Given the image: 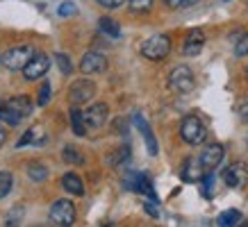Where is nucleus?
<instances>
[{"instance_id": "obj_8", "label": "nucleus", "mask_w": 248, "mask_h": 227, "mask_svg": "<svg viewBox=\"0 0 248 227\" xmlns=\"http://www.w3.org/2000/svg\"><path fill=\"white\" fill-rule=\"evenodd\" d=\"M48 68H50L48 55L34 53L32 59L25 64V68H23V75H25V80H39V77H44L46 73H48Z\"/></svg>"}, {"instance_id": "obj_28", "label": "nucleus", "mask_w": 248, "mask_h": 227, "mask_svg": "<svg viewBox=\"0 0 248 227\" xmlns=\"http://www.w3.org/2000/svg\"><path fill=\"white\" fill-rule=\"evenodd\" d=\"M55 59H57V64H60V68H62V73H64V75H71V71H73V66H71V61H68V57L64 53H60L57 55V57H55Z\"/></svg>"}, {"instance_id": "obj_11", "label": "nucleus", "mask_w": 248, "mask_h": 227, "mask_svg": "<svg viewBox=\"0 0 248 227\" xmlns=\"http://www.w3.org/2000/svg\"><path fill=\"white\" fill-rule=\"evenodd\" d=\"M223 145L221 143H210V145H205V150L201 152V164L205 166V170L207 173H212L214 168L223 161Z\"/></svg>"}, {"instance_id": "obj_1", "label": "nucleus", "mask_w": 248, "mask_h": 227, "mask_svg": "<svg viewBox=\"0 0 248 227\" xmlns=\"http://www.w3.org/2000/svg\"><path fill=\"white\" fill-rule=\"evenodd\" d=\"M32 114V102L28 96H14L0 102V121L7 125H18Z\"/></svg>"}, {"instance_id": "obj_13", "label": "nucleus", "mask_w": 248, "mask_h": 227, "mask_svg": "<svg viewBox=\"0 0 248 227\" xmlns=\"http://www.w3.org/2000/svg\"><path fill=\"white\" fill-rule=\"evenodd\" d=\"M125 186H128L130 191H137V193H146V196L155 198V191H153L151 180H148V177H146L143 173H130L128 177H125Z\"/></svg>"}, {"instance_id": "obj_34", "label": "nucleus", "mask_w": 248, "mask_h": 227, "mask_svg": "<svg viewBox=\"0 0 248 227\" xmlns=\"http://www.w3.org/2000/svg\"><path fill=\"white\" fill-rule=\"evenodd\" d=\"M5 139H7V132H5V128L0 125V145L5 143Z\"/></svg>"}, {"instance_id": "obj_35", "label": "nucleus", "mask_w": 248, "mask_h": 227, "mask_svg": "<svg viewBox=\"0 0 248 227\" xmlns=\"http://www.w3.org/2000/svg\"><path fill=\"white\" fill-rule=\"evenodd\" d=\"M146 212L151 213V216H157V209H155V207H151V204H146Z\"/></svg>"}, {"instance_id": "obj_7", "label": "nucleus", "mask_w": 248, "mask_h": 227, "mask_svg": "<svg viewBox=\"0 0 248 227\" xmlns=\"http://www.w3.org/2000/svg\"><path fill=\"white\" fill-rule=\"evenodd\" d=\"M93 96H96V84L91 82V80H78V82H73L71 89H68V98H71V102L76 107L89 102Z\"/></svg>"}, {"instance_id": "obj_4", "label": "nucleus", "mask_w": 248, "mask_h": 227, "mask_svg": "<svg viewBox=\"0 0 248 227\" xmlns=\"http://www.w3.org/2000/svg\"><path fill=\"white\" fill-rule=\"evenodd\" d=\"M32 55H34V50H32L30 45H16V48H12V50H7V53L2 55L0 61L9 71H23L25 64L32 59Z\"/></svg>"}, {"instance_id": "obj_14", "label": "nucleus", "mask_w": 248, "mask_h": 227, "mask_svg": "<svg viewBox=\"0 0 248 227\" xmlns=\"http://www.w3.org/2000/svg\"><path fill=\"white\" fill-rule=\"evenodd\" d=\"M205 166L201 164V159H187L182 166V180L185 182H201L205 177Z\"/></svg>"}, {"instance_id": "obj_19", "label": "nucleus", "mask_w": 248, "mask_h": 227, "mask_svg": "<svg viewBox=\"0 0 248 227\" xmlns=\"http://www.w3.org/2000/svg\"><path fill=\"white\" fill-rule=\"evenodd\" d=\"M98 28H100V32H105L107 37H112V39H116L121 34L119 23L114 21V18H107V16H103V18L98 21Z\"/></svg>"}, {"instance_id": "obj_31", "label": "nucleus", "mask_w": 248, "mask_h": 227, "mask_svg": "<svg viewBox=\"0 0 248 227\" xmlns=\"http://www.w3.org/2000/svg\"><path fill=\"white\" fill-rule=\"evenodd\" d=\"M98 5H103V7H107V9H116L123 5V0H98Z\"/></svg>"}, {"instance_id": "obj_33", "label": "nucleus", "mask_w": 248, "mask_h": 227, "mask_svg": "<svg viewBox=\"0 0 248 227\" xmlns=\"http://www.w3.org/2000/svg\"><path fill=\"white\" fill-rule=\"evenodd\" d=\"M162 2H164L169 9H178V7H182V2H185V0H162Z\"/></svg>"}, {"instance_id": "obj_30", "label": "nucleus", "mask_w": 248, "mask_h": 227, "mask_svg": "<svg viewBox=\"0 0 248 227\" xmlns=\"http://www.w3.org/2000/svg\"><path fill=\"white\" fill-rule=\"evenodd\" d=\"M78 12V7H76V2H64V5H60V9H57V14L60 16H71V14H76Z\"/></svg>"}, {"instance_id": "obj_27", "label": "nucleus", "mask_w": 248, "mask_h": 227, "mask_svg": "<svg viewBox=\"0 0 248 227\" xmlns=\"http://www.w3.org/2000/svg\"><path fill=\"white\" fill-rule=\"evenodd\" d=\"M153 7V0H130V9L132 12H148Z\"/></svg>"}, {"instance_id": "obj_21", "label": "nucleus", "mask_w": 248, "mask_h": 227, "mask_svg": "<svg viewBox=\"0 0 248 227\" xmlns=\"http://www.w3.org/2000/svg\"><path fill=\"white\" fill-rule=\"evenodd\" d=\"M14 186V177L9 170H0V200L5 196H9V191Z\"/></svg>"}, {"instance_id": "obj_16", "label": "nucleus", "mask_w": 248, "mask_h": 227, "mask_svg": "<svg viewBox=\"0 0 248 227\" xmlns=\"http://www.w3.org/2000/svg\"><path fill=\"white\" fill-rule=\"evenodd\" d=\"M132 121H135L137 128L141 129L143 141H146V145H148V152H151L153 157H155V155H157V141H155V136H153L151 128H148V123L141 118V114H135V116H132Z\"/></svg>"}, {"instance_id": "obj_17", "label": "nucleus", "mask_w": 248, "mask_h": 227, "mask_svg": "<svg viewBox=\"0 0 248 227\" xmlns=\"http://www.w3.org/2000/svg\"><path fill=\"white\" fill-rule=\"evenodd\" d=\"M62 186L68 191V193H73V196H84V184L80 180V175L76 173H66L62 177Z\"/></svg>"}, {"instance_id": "obj_6", "label": "nucleus", "mask_w": 248, "mask_h": 227, "mask_svg": "<svg viewBox=\"0 0 248 227\" xmlns=\"http://www.w3.org/2000/svg\"><path fill=\"white\" fill-rule=\"evenodd\" d=\"M169 86L178 93H189L194 89V73L187 66H175L169 75Z\"/></svg>"}, {"instance_id": "obj_32", "label": "nucleus", "mask_w": 248, "mask_h": 227, "mask_svg": "<svg viewBox=\"0 0 248 227\" xmlns=\"http://www.w3.org/2000/svg\"><path fill=\"white\" fill-rule=\"evenodd\" d=\"M239 118L244 123H248V100H244V102L239 105Z\"/></svg>"}, {"instance_id": "obj_20", "label": "nucleus", "mask_w": 248, "mask_h": 227, "mask_svg": "<svg viewBox=\"0 0 248 227\" xmlns=\"http://www.w3.org/2000/svg\"><path fill=\"white\" fill-rule=\"evenodd\" d=\"M241 213L237 212V209H228V212H223L221 216H218V225H223V227H234V225H239L241 223Z\"/></svg>"}, {"instance_id": "obj_9", "label": "nucleus", "mask_w": 248, "mask_h": 227, "mask_svg": "<svg viewBox=\"0 0 248 227\" xmlns=\"http://www.w3.org/2000/svg\"><path fill=\"white\" fill-rule=\"evenodd\" d=\"M105 68H107L105 55L96 53V50L87 53L82 59H80V71H82L84 75H98V73H105Z\"/></svg>"}, {"instance_id": "obj_26", "label": "nucleus", "mask_w": 248, "mask_h": 227, "mask_svg": "<svg viewBox=\"0 0 248 227\" xmlns=\"http://www.w3.org/2000/svg\"><path fill=\"white\" fill-rule=\"evenodd\" d=\"M48 100H50V84L44 82V84H41V91H39L37 105L39 107H46V105H48Z\"/></svg>"}, {"instance_id": "obj_5", "label": "nucleus", "mask_w": 248, "mask_h": 227, "mask_svg": "<svg viewBox=\"0 0 248 227\" xmlns=\"http://www.w3.org/2000/svg\"><path fill=\"white\" fill-rule=\"evenodd\" d=\"M50 220L60 227H71L76 223V207L71 200H55L50 207Z\"/></svg>"}, {"instance_id": "obj_3", "label": "nucleus", "mask_w": 248, "mask_h": 227, "mask_svg": "<svg viewBox=\"0 0 248 227\" xmlns=\"http://www.w3.org/2000/svg\"><path fill=\"white\" fill-rule=\"evenodd\" d=\"M180 136L187 141L189 145H198L205 141V136H207V129H205L203 121L198 118V116H187L180 125Z\"/></svg>"}, {"instance_id": "obj_25", "label": "nucleus", "mask_w": 248, "mask_h": 227, "mask_svg": "<svg viewBox=\"0 0 248 227\" xmlns=\"http://www.w3.org/2000/svg\"><path fill=\"white\" fill-rule=\"evenodd\" d=\"M64 159H66L68 164H84V157L73 145H66V148H64Z\"/></svg>"}, {"instance_id": "obj_36", "label": "nucleus", "mask_w": 248, "mask_h": 227, "mask_svg": "<svg viewBox=\"0 0 248 227\" xmlns=\"http://www.w3.org/2000/svg\"><path fill=\"white\" fill-rule=\"evenodd\" d=\"M246 77H248V68H246Z\"/></svg>"}, {"instance_id": "obj_12", "label": "nucleus", "mask_w": 248, "mask_h": 227, "mask_svg": "<svg viewBox=\"0 0 248 227\" xmlns=\"http://www.w3.org/2000/svg\"><path fill=\"white\" fill-rule=\"evenodd\" d=\"M107 116H109V107L105 102H96V105H91L87 112H84V118H87V125L93 129L103 128L107 123Z\"/></svg>"}, {"instance_id": "obj_2", "label": "nucleus", "mask_w": 248, "mask_h": 227, "mask_svg": "<svg viewBox=\"0 0 248 227\" xmlns=\"http://www.w3.org/2000/svg\"><path fill=\"white\" fill-rule=\"evenodd\" d=\"M169 53H171V39L166 37V34H155V37L146 39L141 43V55L146 59L159 61V59H164Z\"/></svg>"}, {"instance_id": "obj_23", "label": "nucleus", "mask_w": 248, "mask_h": 227, "mask_svg": "<svg viewBox=\"0 0 248 227\" xmlns=\"http://www.w3.org/2000/svg\"><path fill=\"white\" fill-rule=\"evenodd\" d=\"M28 175H30L34 182H44L48 177V170H46L44 164H30L28 166Z\"/></svg>"}, {"instance_id": "obj_10", "label": "nucleus", "mask_w": 248, "mask_h": 227, "mask_svg": "<svg viewBox=\"0 0 248 227\" xmlns=\"http://www.w3.org/2000/svg\"><path fill=\"white\" fill-rule=\"evenodd\" d=\"M223 182L232 189H239V186H246L248 184V166L246 164H232L223 170Z\"/></svg>"}, {"instance_id": "obj_22", "label": "nucleus", "mask_w": 248, "mask_h": 227, "mask_svg": "<svg viewBox=\"0 0 248 227\" xmlns=\"http://www.w3.org/2000/svg\"><path fill=\"white\" fill-rule=\"evenodd\" d=\"M39 139H44V134H41V129L39 128H32V129H28L25 134L18 139V148H23V145H28V143H32V141H39Z\"/></svg>"}, {"instance_id": "obj_15", "label": "nucleus", "mask_w": 248, "mask_h": 227, "mask_svg": "<svg viewBox=\"0 0 248 227\" xmlns=\"http://www.w3.org/2000/svg\"><path fill=\"white\" fill-rule=\"evenodd\" d=\"M203 45H205L203 32H201V30H191V32H189V37H187V41H185L182 53L189 55V57H194V55H198L201 50H203Z\"/></svg>"}, {"instance_id": "obj_18", "label": "nucleus", "mask_w": 248, "mask_h": 227, "mask_svg": "<svg viewBox=\"0 0 248 227\" xmlns=\"http://www.w3.org/2000/svg\"><path fill=\"white\" fill-rule=\"evenodd\" d=\"M71 128H73V132H76L78 136H84L87 134V118H84V114L78 109L76 105H73V109H71Z\"/></svg>"}, {"instance_id": "obj_29", "label": "nucleus", "mask_w": 248, "mask_h": 227, "mask_svg": "<svg viewBox=\"0 0 248 227\" xmlns=\"http://www.w3.org/2000/svg\"><path fill=\"white\" fill-rule=\"evenodd\" d=\"M234 55H237V57H246L248 55V34L237 41V45H234Z\"/></svg>"}, {"instance_id": "obj_24", "label": "nucleus", "mask_w": 248, "mask_h": 227, "mask_svg": "<svg viewBox=\"0 0 248 227\" xmlns=\"http://www.w3.org/2000/svg\"><path fill=\"white\" fill-rule=\"evenodd\" d=\"M128 159H130V145H123V148H119V150L109 157V164H112V166H121V164L128 161Z\"/></svg>"}]
</instances>
